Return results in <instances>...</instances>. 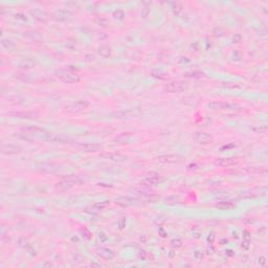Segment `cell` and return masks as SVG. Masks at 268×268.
I'll use <instances>...</instances> for the list:
<instances>
[{
    "label": "cell",
    "mask_w": 268,
    "mask_h": 268,
    "mask_svg": "<svg viewBox=\"0 0 268 268\" xmlns=\"http://www.w3.org/2000/svg\"><path fill=\"white\" fill-rule=\"evenodd\" d=\"M81 234H82V237H83L84 239H86V240H90L91 237H92L91 233L89 232V230H88L86 227L82 228V230H81Z\"/></svg>",
    "instance_id": "cell-37"
},
{
    "label": "cell",
    "mask_w": 268,
    "mask_h": 268,
    "mask_svg": "<svg viewBox=\"0 0 268 268\" xmlns=\"http://www.w3.org/2000/svg\"><path fill=\"white\" fill-rule=\"evenodd\" d=\"M170 7H171V10L173 12V14L175 16H179L180 13L182 12V5L179 2H169Z\"/></svg>",
    "instance_id": "cell-27"
},
{
    "label": "cell",
    "mask_w": 268,
    "mask_h": 268,
    "mask_svg": "<svg viewBox=\"0 0 268 268\" xmlns=\"http://www.w3.org/2000/svg\"><path fill=\"white\" fill-rule=\"evenodd\" d=\"M241 246L243 247L244 249H248L249 246H250V240H247V239H243V242L242 244H241Z\"/></svg>",
    "instance_id": "cell-43"
},
{
    "label": "cell",
    "mask_w": 268,
    "mask_h": 268,
    "mask_svg": "<svg viewBox=\"0 0 268 268\" xmlns=\"http://www.w3.org/2000/svg\"><path fill=\"white\" fill-rule=\"evenodd\" d=\"M234 147H235V145L232 144V145H228V146L222 147V148H221V150H224V149H230V148H234Z\"/></svg>",
    "instance_id": "cell-57"
},
{
    "label": "cell",
    "mask_w": 268,
    "mask_h": 268,
    "mask_svg": "<svg viewBox=\"0 0 268 268\" xmlns=\"http://www.w3.org/2000/svg\"><path fill=\"white\" fill-rule=\"evenodd\" d=\"M10 115H13L15 117L18 118H26V120H32V118H37V114L34 112H28V111H18V112H12L10 113Z\"/></svg>",
    "instance_id": "cell-19"
},
{
    "label": "cell",
    "mask_w": 268,
    "mask_h": 268,
    "mask_svg": "<svg viewBox=\"0 0 268 268\" xmlns=\"http://www.w3.org/2000/svg\"><path fill=\"white\" fill-rule=\"evenodd\" d=\"M214 240H215V235H214V233H210V236L207 237V242L210 243V244H213Z\"/></svg>",
    "instance_id": "cell-50"
},
{
    "label": "cell",
    "mask_w": 268,
    "mask_h": 268,
    "mask_svg": "<svg viewBox=\"0 0 268 268\" xmlns=\"http://www.w3.org/2000/svg\"><path fill=\"white\" fill-rule=\"evenodd\" d=\"M242 35L240 34H236L234 37H233V42L234 43H240L242 41Z\"/></svg>",
    "instance_id": "cell-44"
},
{
    "label": "cell",
    "mask_w": 268,
    "mask_h": 268,
    "mask_svg": "<svg viewBox=\"0 0 268 268\" xmlns=\"http://www.w3.org/2000/svg\"><path fill=\"white\" fill-rule=\"evenodd\" d=\"M178 201H179V196L178 195L169 196V197H167L165 199V202L168 204H175V203H177Z\"/></svg>",
    "instance_id": "cell-34"
},
{
    "label": "cell",
    "mask_w": 268,
    "mask_h": 268,
    "mask_svg": "<svg viewBox=\"0 0 268 268\" xmlns=\"http://www.w3.org/2000/svg\"><path fill=\"white\" fill-rule=\"evenodd\" d=\"M27 250H28V252H30L32 255H37V251H36V249H34L32 246H30V248L27 249Z\"/></svg>",
    "instance_id": "cell-53"
},
{
    "label": "cell",
    "mask_w": 268,
    "mask_h": 268,
    "mask_svg": "<svg viewBox=\"0 0 268 268\" xmlns=\"http://www.w3.org/2000/svg\"><path fill=\"white\" fill-rule=\"evenodd\" d=\"M193 140L199 145H208L213 142L214 137L212 134L206 132H196L193 135Z\"/></svg>",
    "instance_id": "cell-8"
},
{
    "label": "cell",
    "mask_w": 268,
    "mask_h": 268,
    "mask_svg": "<svg viewBox=\"0 0 268 268\" xmlns=\"http://www.w3.org/2000/svg\"><path fill=\"white\" fill-rule=\"evenodd\" d=\"M113 17L115 18L116 20H124L125 19V12L123 10H115L113 12Z\"/></svg>",
    "instance_id": "cell-36"
},
{
    "label": "cell",
    "mask_w": 268,
    "mask_h": 268,
    "mask_svg": "<svg viewBox=\"0 0 268 268\" xmlns=\"http://www.w3.org/2000/svg\"><path fill=\"white\" fill-rule=\"evenodd\" d=\"M55 75L59 80L68 84L79 83L81 81V77L78 73L71 71L70 69H58V70L55 71Z\"/></svg>",
    "instance_id": "cell-1"
},
{
    "label": "cell",
    "mask_w": 268,
    "mask_h": 268,
    "mask_svg": "<svg viewBox=\"0 0 268 268\" xmlns=\"http://www.w3.org/2000/svg\"><path fill=\"white\" fill-rule=\"evenodd\" d=\"M235 203L232 201H230V200H222V201L218 202V203L215 204V207L219 208V210H233V208L235 207Z\"/></svg>",
    "instance_id": "cell-21"
},
{
    "label": "cell",
    "mask_w": 268,
    "mask_h": 268,
    "mask_svg": "<svg viewBox=\"0 0 268 268\" xmlns=\"http://www.w3.org/2000/svg\"><path fill=\"white\" fill-rule=\"evenodd\" d=\"M207 107L214 111H220V110H240L241 106L238 104L227 103V102L221 101H213L207 104Z\"/></svg>",
    "instance_id": "cell-2"
},
{
    "label": "cell",
    "mask_w": 268,
    "mask_h": 268,
    "mask_svg": "<svg viewBox=\"0 0 268 268\" xmlns=\"http://www.w3.org/2000/svg\"><path fill=\"white\" fill-rule=\"evenodd\" d=\"M151 75L155 79L158 80H167L168 79V73L165 72L162 70H158V69H154L151 71Z\"/></svg>",
    "instance_id": "cell-28"
},
{
    "label": "cell",
    "mask_w": 268,
    "mask_h": 268,
    "mask_svg": "<svg viewBox=\"0 0 268 268\" xmlns=\"http://www.w3.org/2000/svg\"><path fill=\"white\" fill-rule=\"evenodd\" d=\"M138 200L135 199L133 197H129V196H120V197L115 198L114 200V203L118 206H122V207H129V206H132L134 204L137 203Z\"/></svg>",
    "instance_id": "cell-10"
},
{
    "label": "cell",
    "mask_w": 268,
    "mask_h": 268,
    "mask_svg": "<svg viewBox=\"0 0 268 268\" xmlns=\"http://www.w3.org/2000/svg\"><path fill=\"white\" fill-rule=\"evenodd\" d=\"M18 246L21 247V248H24V249H28L30 247V243L27 239L20 238L19 240H18Z\"/></svg>",
    "instance_id": "cell-29"
},
{
    "label": "cell",
    "mask_w": 268,
    "mask_h": 268,
    "mask_svg": "<svg viewBox=\"0 0 268 268\" xmlns=\"http://www.w3.org/2000/svg\"><path fill=\"white\" fill-rule=\"evenodd\" d=\"M181 159H182V156L178 154H163L156 157V160L161 163H175L181 161Z\"/></svg>",
    "instance_id": "cell-13"
},
{
    "label": "cell",
    "mask_w": 268,
    "mask_h": 268,
    "mask_svg": "<svg viewBox=\"0 0 268 268\" xmlns=\"http://www.w3.org/2000/svg\"><path fill=\"white\" fill-rule=\"evenodd\" d=\"M170 257H171V258H172V257H174V252H171V253H170Z\"/></svg>",
    "instance_id": "cell-61"
},
{
    "label": "cell",
    "mask_w": 268,
    "mask_h": 268,
    "mask_svg": "<svg viewBox=\"0 0 268 268\" xmlns=\"http://www.w3.org/2000/svg\"><path fill=\"white\" fill-rule=\"evenodd\" d=\"M41 171L46 172V173H55V172H58L61 170L60 165H55V163H43L41 165Z\"/></svg>",
    "instance_id": "cell-22"
},
{
    "label": "cell",
    "mask_w": 268,
    "mask_h": 268,
    "mask_svg": "<svg viewBox=\"0 0 268 268\" xmlns=\"http://www.w3.org/2000/svg\"><path fill=\"white\" fill-rule=\"evenodd\" d=\"M251 131H253L257 134H263V133L267 132V126L266 125H263V126H257V127H252L251 128Z\"/></svg>",
    "instance_id": "cell-31"
},
{
    "label": "cell",
    "mask_w": 268,
    "mask_h": 268,
    "mask_svg": "<svg viewBox=\"0 0 268 268\" xmlns=\"http://www.w3.org/2000/svg\"><path fill=\"white\" fill-rule=\"evenodd\" d=\"M1 46L7 50V52H14L16 49H17V45H16V43L13 42L12 40L10 39H1Z\"/></svg>",
    "instance_id": "cell-18"
},
{
    "label": "cell",
    "mask_w": 268,
    "mask_h": 268,
    "mask_svg": "<svg viewBox=\"0 0 268 268\" xmlns=\"http://www.w3.org/2000/svg\"><path fill=\"white\" fill-rule=\"evenodd\" d=\"M225 253H226V255H228V257H233V255H235V252L232 250V249H227V250H225Z\"/></svg>",
    "instance_id": "cell-54"
},
{
    "label": "cell",
    "mask_w": 268,
    "mask_h": 268,
    "mask_svg": "<svg viewBox=\"0 0 268 268\" xmlns=\"http://www.w3.org/2000/svg\"><path fill=\"white\" fill-rule=\"evenodd\" d=\"M194 255H195V258L197 260H201L202 259V257H203V255H202V252L201 251H199V250H196L195 251V253H194Z\"/></svg>",
    "instance_id": "cell-51"
},
{
    "label": "cell",
    "mask_w": 268,
    "mask_h": 268,
    "mask_svg": "<svg viewBox=\"0 0 268 268\" xmlns=\"http://www.w3.org/2000/svg\"><path fill=\"white\" fill-rule=\"evenodd\" d=\"M71 241H72V242H79V238L75 237V236H73L72 238H71Z\"/></svg>",
    "instance_id": "cell-59"
},
{
    "label": "cell",
    "mask_w": 268,
    "mask_h": 268,
    "mask_svg": "<svg viewBox=\"0 0 268 268\" xmlns=\"http://www.w3.org/2000/svg\"><path fill=\"white\" fill-rule=\"evenodd\" d=\"M110 203L111 202L109 201V200H105V201H101V202H97V203H95L92 206H91V210H92V212H91V214H95V213L97 212H101V210H104L105 208H107L108 206L110 205Z\"/></svg>",
    "instance_id": "cell-20"
},
{
    "label": "cell",
    "mask_w": 268,
    "mask_h": 268,
    "mask_svg": "<svg viewBox=\"0 0 268 268\" xmlns=\"http://www.w3.org/2000/svg\"><path fill=\"white\" fill-rule=\"evenodd\" d=\"M89 102L86 101V100H79V101H75L73 103L69 104L68 106H66V111L67 112H71V113H78V112H82L84 110H86L88 107H89Z\"/></svg>",
    "instance_id": "cell-6"
},
{
    "label": "cell",
    "mask_w": 268,
    "mask_h": 268,
    "mask_svg": "<svg viewBox=\"0 0 268 268\" xmlns=\"http://www.w3.org/2000/svg\"><path fill=\"white\" fill-rule=\"evenodd\" d=\"M160 181V178L157 173H151L149 174V176H147L142 182V185L144 187H153V185H158V182Z\"/></svg>",
    "instance_id": "cell-15"
},
{
    "label": "cell",
    "mask_w": 268,
    "mask_h": 268,
    "mask_svg": "<svg viewBox=\"0 0 268 268\" xmlns=\"http://www.w3.org/2000/svg\"><path fill=\"white\" fill-rule=\"evenodd\" d=\"M97 52H99L100 56L103 57V58H109L112 54L111 47H109L108 45H101L97 48Z\"/></svg>",
    "instance_id": "cell-25"
},
{
    "label": "cell",
    "mask_w": 268,
    "mask_h": 268,
    "mask_svg": "<svg viewBox=\"0 0 268 268\" xmlns=\"http://www.w3.org/2000/svg\"><path fill=\"white\" fill-rule=\"evenodd\" d=\"M131 136H132V133H122L114 138L113 142L115 144H127Z\"/></svg>",
    "instance_id": "cell-24"
},
{
    "label": "cell",
    "mask_w": 268,
    "mask_h": 268,
    "mask_svg": "<svg viewBox=\"0 0 268 268\" xmlns=\"http://www.w3.org/2000/svg\"><path fill=\"white\" fill-rule=\"evenodd\" d=\"M171 245L174 248H179V247L182 246V241L179 238H175L173 240H171Z\"/></svg>",
    "instance_id": "cell-38"
},
{
    "label": "cell",
    "mask_w": 268,
    "mask_h": 268,
    "mask_svg": "<svg viewBox=\"0 0 268 268\" xmlns=\"http://www.w3.org/2000/svg\"><path fill=\"white\" fill-rule=\"evenodd\" d=\"M52 17L55 18L58 21H66V20L70 19L72 17V12L69 11V10L66 9H61V10H57L54 14H52Z\"/></svg>",
    "instance_id": "cell-14"
},
{
    "label": "cell",
    "mask_w": 268,
    "mask_h": 268,
    "mask_svg": "<svg viewBox=\"0 0 268 268\" xmlns=\"http://www.w3.org/2000/svg\"><path fill=\"white\" fill-rule=\"evenodd\" d=\"M100 157L103 159H107V160L113 161V162H118L122 163L127 161L128 157L126 155L122 154V153H117V152H105V153H101L100 154Z\"/></svg>",
    "instance_id": "cell-7"
},
{
    "label": "cell",
    "mask_w": 268,
    "mask_h": 268,
    "mask_svg": "<svg viewBox=\"0 0 268 268\" xmlns=\"http://www.w3.org/2000/svg\"><path fill=\"white\" fill-rule=\"evenodd\" d=\"M43 266H44V267H47V266H48V267H52V263H44V264H43Z\"/></svg>",
    "instance_id": "cell-60"
},
{
    "label": "cell",
    "mask_w": 268,
    "mask_h": 268,
    "mask_svg": "<svg viewBox=\"0 0 268 268\" xmlns=\"http://www.w3.org/2000/svg\"><path fill=\"white\" fill-rule=\"evenodd\" d=\"M22 152V148L16 144H4L1 146V153L3 155H15Z\"/></svg>",
    "instance_id": "cell-11"
},
{
    "label": "cell",
    "mask_w": 268,
    "mask_h": 268,
    "mask_svg": "<svg viewBox=\"0 0 268 268\" xmlns=\"http://www.w3.org/2000/svg\"><path fill=\"white\" fill-rule=\"evenodd\" d=\"M36 66V61L32 58H24L18 64V67L22 70H30Z\"/></svg>",
    "instance_id": "cell-17"
},
{
    "label": "cell",
    "mask_w": 268,
    "mask_h": 268,
    "mask_svg": "<svg viewBox=\"0 0 268 268\" xmlns=\"http://www.w3.org/2000/svg\"><path fill=\"white\" fill-rule=\"evenodd\" d=\"M188 85L185 81H174L170 82L165 86V90L170 93H180L187 89Z\"/></svg>",
    "instance_id": "cell-4"
},
{
    "label": "cell",
    "mask_w": 268,
    "mask_h": 268,
    "mask_svg": "<svg viewBox=\"0 0 268 268\" xmlns=\"http://www.w3.org/2000/svg\"><path fill=\"white\" fill-rule=\"evenodd\" d=\"M82 181L80 180L78 177L75 176H70V177L66 178V179H62L59 182L56 183V189L60 190V191H68V190L72 189L75 185H81Z\"/></svg>",
    "instance_id": "cell-3"
},
{
    "label": "cell",
    "mask_w": 268,
    "mask_h": 268,
    "mask_svg": "<svg viewBox=\"0 0 268 268\" xmlns=\"http://www.w3.org/2000/svg\"><path fill=\"white\" fill-rule=\"evenodd\" d=\"M75 45H77V41H75L73 38H68L66 41H65V46H66L68 49L72 50L73 48L75 47Z\"/></svg>",
    "instance_id": "cell-33"
},
{
    "label": "cell",
    "mask_w": 268,
    "mask_h": 268,
    "mask_svg": "<svg viewBox=\"0 0 268 268\" xmlns=\"http://www.w3.org/2000/svg\"><path fill=\"white\" fill-rule=\"evenodd\" d=\"M185 77L193 78V79H200V78L204 77V73L201 72V71H190V72L185 73Z\"/></svg>",
    "instance_id": "cell-30"
},
{
    "label": "cell",
    "mask_w": 268,
    "mask_h": 268,
    "mask_svg": "<svg viewBox=\"0 0 268 268\" xmlns=\"http://www.w3.org/2000/svg\"><path fill=\"white\" fill-rule=\"evenodd\" d=\"M138 258H140V260H142V261L147 260V252L145 250H142L140 253H138Z\"/></svg>",
    "instance_id": "cell-48"
},
{
    "label": "cell",
    "mask_w": 268,
    "mask_h": 268,
    "mask_svg": "<svg viewBox=\"0 0 268 268\" xmlns=\"http://www.w3.org/2000/svg\"><path fill=\"white\" fill-rule=\"evenodd\" d=\"M238 160L234 157H224V158H218L215 160V165H218V167H222V168H227V167H232V165H237Z\"/></svg>",
    "instance_id": "cell-16"
},
{
    "label": "cell",
    "mask_w": 268,
    "mask_h": 268,
    "mask_svg": "<svg viewBox=\"0 0 268 268\" xmlns=\"http://www.w3.org/2000/svg\"><path fill=\"white\" fill-rule=\"evenodd\" d=\"M30 15L34 19H36L37 21L41 22V23H46L49 20V15L45 11H43V10H40V9L30 10Z\"/></svg>",
    "instance_id": "cell-9"
},
{
    "label": "cell",
    "mask_w": 268,
    "mask_h": 268,
    "mask_svg": "<svg viewBox=\"0 0 268 268\" xmlns=\"http://www.w3.org/2000/svg\"><path fill=\"white\" fill-rule=\"evenodd\" d=\"M257 194H255V193H252V192H251V193H247V192H245V193H242L240 195V197L241 198H255V197H257Z\"/></svg>",
    "instance_id": "cell-42"
},
{
    "label": "cell",
    "mask_w": 268,
    "mask_h": 268,
    "mask_svg": "<svg viewBox=\"0 0 268 268\" xmlns=\"http://www.w3.org/2000/svg\"><path fill=\"white\" fill-rule=\"evenodd\" d=\"M243 239H247V240H250V233L247 230H243Z\"/></svg>",
    "instance_id": "cell-49"
},
{
    "label": "cell",
    "mask_w": 268,
    "mask_h": 268,
    "mask_svg": "<svg viewBox=\"0 0 268 268\" xmlns=\"http://www.w3.org/2000/svg\"><path fill=\"white\" fill-rule=\"evenodd\" d=\"M75 147L79 151L85 153H95L102 151L104 147L100 144H92V142H80V144L75 145Z\"/></svg>",
    "instance_id": "cell-5"
},
{
    "label": "cell",
    "mask_w": 268,
    "mask_h": 268,
    "mask_svg": "<svg viewBox=\"0 0 268 268\" xmlns=\"http://www.w3.org/2000/svg\"><path fill=\"white\" fill-rule=\"evenodd\" d=\"M84 260V257L81 255H73V260H72V263L75 264V265H78V264H81L82 262H83Z\"/></svg>",
    "instance_id": "cell-40"
},
{
    "label": "cell",
    "mask_w": 268,
    "mask_h": 268,
    "mask_svg": "<svg viewBox=\"0 0 268 268\" xmlns=\"http://www.w3.org/2000/svg\"><path fill=\"white\" fill-rule=\"evenodd\" d=\"M219 243H220L221 245L227 244V243H228V240H227V239H226V238H223V239H221L220 242H219Z\"/></svg>",
    "instance_id": "cell-56"
},
{
    "label": "cell",
    "mask_w": 268,
    "mask_h": 268,
    "mask_svg": "<svg viewBox=\"0 0 268 268\" xmlns=\"http://www.w3.org/2000/svg\"><path fill=\"white\" fill-rule=\"evenodd\" d=\"M91 267H101V264H97V263H91L90 264Z\"/></svg>",
    "instance_id": "cell-58"
},
{
    "label": "cell",
    "mask_w": 268,
    "mask_h": 268,
    "mask_svg": "<svg viewBox=\"0 0 268 268\" xmlns=\"http://www.w3.org/2000/svg\"><path fill=\"white\" fill-rule=\"evenodd\" d=\"M258 263H259L260 266H264L266 264V258L264 257V255L259 257V259H258Z\"/></svg>",
    "instance_id": "cell-47"
},
{
    "label": "cell",
    "mask_w": 268,
    "mask_h": 268,
    "mask_svg": "<svg viewBox=\"0 0 268 268\" xmlns=\"http://www.w3.org/2000/svg\"><path fill=\"white\" fill-rule=\"evenodd\" d=\"M190 61H191V60H190L189 58H187V57H181V58L179 59V61H178V62L181 63V64H183V63H189Z\"/></svg>",
    "instance_id": "cell-52"
},
{
    "label": "cell",
    "mask_w": 268,
    "mask_h": 268,
    "mask_svg": "<svg viewBox=\"0 0 268 268\" xmlns=\"http://www.w3.org/2000/svg\"><path fill=\"white\" fill-rule=\"evenodd\" d=\"M241 58H242V55H241L240 52H238V50H235V52H233V54H232L233 61H240Z\"/></svg>",
    "instance_id": "cell-41"
},
{
    "label": "cell",
    "mask_w": 268,
    "mask_h": 268,
    "mask_svg": "<svg viewBox=\"0 0 268 268\" xmlns=\"http://www.w3.org/2000/svg\"><path fill=\"white\" fill-rule=\"evenodd\" d=\"M214 196H215V198H217V199L225 200L226 198L230 197V193H228V192H225V191H220V192H217V193H215Z\"/></svg>",
    "instance_id": "cell-35"
},
{
    "label": "cell",
    "mask_w": 268,
    "mask_h": 268,
    "mask_svg": "<svg viewBox=\"0 0 268 268\" xmlns=\"http://www.w3.org/2000/svg\"><path fill=\"white\" fill-rule=\"evenodd\" d=\"M93 21H95V23L97 24V26H100V27L106 28L110 25V21L106 17H97V18H95Z\"/></svg>",
    "instance_id": "cell-26"
},
{
    "label": "cell",
    "mask_w": 268,
    "mask_h": 268,
    "mask_svg": "<svg viewBox=\"0 0 268 268\" xmlns=\"http://www.w3.org/2000/svg\"><path fill=\"white\" fill-rule=\"evenodd\" d=\"M23 36L25 38H28L30 41H34V42H40L42 40V35L40 32H36V30H30V32H26L23 34Z\"/></svg>",
    "instance_id": "cell-23"
},
{
    "label": "cell",
    "mask_w": 268,
    "mask_h": 268,
    "mask_svg": "<svg viewBox=\"0 0 268 268\" xmlns=\"http://www.w3.org/2000/svg\"><path fill=\"white\" fill-rule=\"evenodd\" d=\"M118 228H120V230H123L125 227H126V218L125 217H120V219H118Z\"/></svg>",
    "instance_id": "cell-39"
},
{
    "label": "cell",
    "mask_w": 268,
    "mask_h": 268,
    "mask_svg": "<svg viewBox=\"0 0 268 268\" xmlns=\"http://www.w3.org/2000/svg\"><path fill=\"white\" fill-rule=\"evenodd\" d=\"M149 14H150V7H149V3H145L144 7L142 9V12H140V16L142 18L146 19V18L149 17Z\"/></svg>",
    "instance_id": "cell-32"
},
{
    "label": "cell",
    "mask_w": 268,
    "mask_h": 268,
    "mask_svg": "<svg viewBox=\"0 0 268 268\" xmlns=\"http://www.w3.org/2000/svg\"><path fill=\"white\" fill-rule=\"evenodd\" d=\"M15 17H16V19L22 20V21H26V20H27V17H26V16L24 15V14H22V13H17L15 15Z\"/></svg>",
    "instance_id": "cell-45"
},
{
    "label": "cell",
    "mask_w": 268,
    "mask_h": 268,
    "mask_svg": "<svg viewBox=\"0 0 268 268\" xmlns=\"http://www.w3.org/2000/svg\"><path fill=\"white\" fill-rule=\"evenodd\" d=\"M95 253L105 261H111L115 258V252L107 247H97L95 249Z\"/></svg>",
    "instance_id": "cell-12"
},
{
    "label": "cell",
    "mask_w": 268,
    "mask_h": 268,
    "mask_svg": "<svg viewBox=\"0 0 268 268\" xmlns=\"http://www.w3.org/2000/svg\"><path fill=\"white\" fill-rule=\"evenodd\" d=\"M159 234H160V236L162 237V238H165V237L167 236V234H165V230H163V228H162V227L159 228Z\"/></svg>",
    "instance_id": "cell-55"
},
{
    "label": "cell",
    "mask_w": 268,
    "mask_h": 268,
    "mask_svg": "<svg viewBox=\"0 0 268 268\" xmlns=\"http://www.w3.org/2000/svg\"><path fill=\"white\" fill-rule=\"evenodd\" d=\"M99 238H100V240H101V242H106V241L108 240V237L106 236V234L103 232H101L99 234Z\"/></svg>",
    "instance_id": "cell-46"
}]
</instances>
